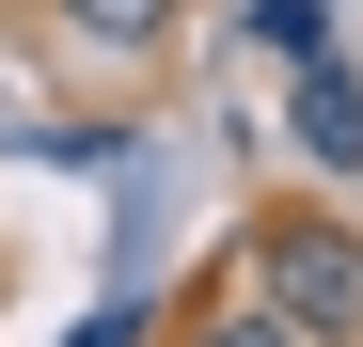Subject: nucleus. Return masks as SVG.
<instances>
[{
  "mask_svg": "<svg viewBox=\"0 0 363 347\" xmlns=\"http://www.w3.org/2000/svg\"><path fill=\"white\" fill-rule=\"evenodd\" d=\"M253 300L300 347H363V237H347V221H269V237H253Z\"/></svg>",
  "mask_w": 363,
  "mask_h": 347,
  "instance_id": "f257e3e1",
  "label": "nucleus"
},
{
  "mask_svg": "<svg viewBox=\"0 0 363 347\" xmlns=\"http://www.w3.org/2000/svg\"><path fill=\"white\" fill-rule=\"evenodd\" d=\"M284 127H300V158H332V174H347V158H363V79L300 47V110H284Z\"/></svg>",
  "mask_w": 363,
  "mask_h": 347,
  "instance_id": "f03ea898",
  "label": "nucleus"
},
{
  "mask_svg": "<svg viewBox=\"0 0 363 347\" xmlns=\"http://www.w3.org/2000/svg\"><path fill=\"white\" fill-rule=\"evenodd\" d=\"M64 32H95V47H127V64H158L174 47V0H48Z\"/></svg>",
  "mask_w": 363,
  "mask_h": 347,
  "instance_id": "7ed1b4c3",
  "label": "nucleus"
},
{
  "mask_svg": "<svg viewBox=\"0 0 363 347\" xmlns=\"http://www.w3.org/2000/svg\"><path fill=\"white\" fill-rule=\"evenodd\" d=\"M190 347H300V331H284V316L253 300V316H190Z\"/></svg>",
  "mask_w": 363,
  "mask_h": 347,
  "instance_id": "20e7f679",
  "label": "nucleus"
}]
</instances>
